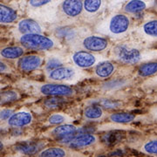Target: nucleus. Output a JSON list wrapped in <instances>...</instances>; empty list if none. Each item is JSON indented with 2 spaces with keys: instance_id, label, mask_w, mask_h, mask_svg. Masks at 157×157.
<instances>
[{
  "instance_id": "1",
  "label": "nucleus",
  "mask_w": 157,
  "mask_h": 157,
  "mask_svg": "<svg viewBox=\"0 0 157 157\" xmlns=\"http://www.w3.org/2000/svg\"><path fill=\"white\" fill-rule=\"evenodd\" d=\"M20 43L24 47L31 50L45 51L53 47V41L42 34H25L20 38Z\"/></svg>"
},
{
  "instance_id": "2",
  "label": "nucleus",
  "mask_w": 157,
  "mask_h": 157,
  "mask_svg": "<svg viewBox=\"0 0 157 157\" xmlns=\"http://www.w3.org/2000/svg\"><path fill=\"white\" fill-rule=\"evenodd\" d=\"M113 53L117 59L128 65H134L140 60V51L129 45H117L113 50Z\"/></svg>"
},
{
  "instance_id": "3",
  "label": "nucleus",
  "mask_w": 157,
  "mask_h": 157,
  "mask_svg": "<svg viewBox=\"0 0 157 157\" xmlns=\"http://www.w3.org/2000/svg\"><path fill=\"white\" fill-rule=\"evenodd\" d=\"M40 92L44 95H50L53 97L72 95L73 94V90L72 87L61 84L43 85L40 87Z\"/></svg>"
},
{
  "instance_id": "4",
  "label": "nucleus",
  "mask_w": 157,
  "mask_h": 157,
  "mask_svg": "<svg viewBox=\"0 0 157 157\" xmlns=\"http://www.w3.org/2000/svg\"><path fill=\"white\" fill-rule=\"evenodd\" d=\"M130 21L128 16L124 14L114 15L109 22V31L113 34H121L126 33L129 28Z\"/></svg>"
},
{
  "instance_id": "5",
  "label": "nucleus",
  "mask_w": 157,
  "mask_h": 157,
  "mask_svg": "<svg viewBox=\"0 0 157 157\" xmlns=\"http://www.w3.org/2000/svg\"><path fill=\"white\" fill-rule=\"evenodd\" d=\"M33 115L29 112L20 111L13 113V114L7 120V123L12 128H21L32 123Z\"/></svg>"
},
{
  "instance_id": "6",
  "label": "nucleus",
  "mask_w": 157,
  "mask_h": 157,
  "mask_svg": "<svg viewBox=\"0 0 157 157\" xmlns=\"http://www.w3.org/2000/svg\"><path fill=\"white\" fill-rule=\"evenodd\" d=\"M107 45V39L99 36H89L83 40V46L91 52H101L105 50Z\"/></svg>"
},
{
  "instance_id": "7",
  "label": "nucleus",
  "mask_w": 157,
  "mask_h": 157,
  "mask_svg": "<svg viewBox=\"0 0 157 157\" xmlns=\"http://www.w3.org/2000/svg\"><path fill=\"white\" fill-rule=\"evenodd\" d=\"M73 60L78 67L88 68L93 67L95 64L96 58L90 52L79 51L73 54Z\"/></svg>"
},
{
  "instance_id": "8",
  "label": "nucleus",
  "mask_w": 157,
  "mask_h": 157,
  "mask_svg": "<svg viewBox=\"0 0 157 157\" xmlns=\"http://www.w3.org/2000/svg\"><path fill=\"white\" fill-rule=\"evenodd\" d=\"M97 140L95 135L92 134H82L80 135H75L73 139L69 142V147L72 148H82L94 144Z\"/></svg>"
},
{
  "instance_id": "9",
  "label": "nucleus",
  "mask_w": 157,
  "mask_h": 157,
  "mask_svg": "<svg viewBox=\"0 0 157 157\" xmlns=\"http://www.w3.org/2000/svg\"><path fill=\"white\" fill-rule=\"evenodd\" d=\"M42 63L41 58L38 55H27L21 58L18 60V67L25 72H31L36 70Z\"/></svg>"
},
{
  "instance_id": "10",
  "label": "nucleus",
  "mask_w": 157,
  "mask_h": 157,
  "mask_svg": "<svg viewBox=\"0 0 157 157\" xmlns=\"http://www.w3.org/2000/svg\"><path fill=\"white\" fill-rule=\"evenodd\" d=\"M75 72L72 67H59L49 73V78L55 81H61V80H68L74 76Z\"/></svg>"
},
{
  "instance_id": "11",
  "label": "nucleus",
  "mask_w": 157,
  "mask_h": 157,
  "mask_svg": "<svg viewBox=\"0 0 157 157\" xmlns=\"http://www.w3.org/2000/svg\"><path fill=\"white\" fill-rule=\"evenodd\" d=\"M62 9L69 17H77L83 10V3L78 0H67L63 2Z\"/></svg>"
},
{
  "instance_id": "12",
  "label": "nucleus",
  "mask_w": 157,
  "mask_h": 157,
  "mask_svg": "<svg viewBox=\"0 0 157 157\" xmlns=\"http://www.w3.org/2000/svg\"><path fill=\"white\" fill-rule=\"evenodd\" d=\"M18 30L20 33L25 34H40L42 32L41 26L39 25V23L34 21L33 19L31 18H25L23 19L18 23Z\"/></svg>"
},
{
  "instance_id": "13",
  "label": "nucleus",
  "mask_w": 157,
  "mask_h": 157,
  "mask_svg": "<svg viewBox=\"0 0 157 157\" xmlns=\"http://www.w3.org/2000/svg\"><path fill=\"white\" fill-rule=\"evenodd\" d=\"M42 146L43 145L39 141H37V142L27 141V142H23V143H19V144L16 145L15 150L22 155H33L37 154L40 150Z\"/></svg>"
},
{
  "instance_id": "14",
  "label": "nucleus",
  "mask_w": 157,
  "mask_h": 157,
  "mask_svg": "<svg viewBox=\"0 0 157 157\" xmlns=\"http://www.w3.org/2000/svg\"><path fill=\"white\" fill-rule=\"evenodd\" d=\"M17 17V11L11 7L0 4V23L11 24L14 22Z\"/></svg>"
},
{
  "instance_id": "15",
  "label": "nucleus",
  "mask_w": 157,
  "mask_h": 157,
  "mask_svg": "<svg viewBox=\"0 0 157 157\" xmlns=\"http://www.w3.org/2000/svg\"><path fill=\"white\" fill-rule=\"evenodd\" d=\"M77 130H78L77 128L72 124H64V125L58 126L57 128L53 129L52 134L61 140V139H64L66 137L75 135Z\"/></svg>"
},
{
  "instance_id": "16",
  "label": "nucleus",
  "mask_w": 157,
  "mask_h": 157,
  "mask_svg": "<svg viewBox=\"0 0 157 157\" xmlns=\"http://www.w3.org/2000/svg\"><path fill=\"white\" fill-rule=\"evenodd\" d=\"M114 66L111 62L104 61L97 65L95 68V73L101 78H108L114 72Z\"/></svg>"
},
{
  "instance_id": "17",
  "label": "nucleus",
  "mask_w": 157,
  "mask_h": 157,
  "mask_svg": "<svg viewBox=\"0 0 157 157\" xmlns=\"http://www.w3.org/2000/svg\"><path fill=\"white\" fill-rule=\"evenodd\" d=\"M24 54V49L19 46H7L0 51V55L8 59H18Z\"/></svg>"
},
{
  "instance_id": "18",
  "label": "nucleus",
  "mask_w": 157,
  "mask_h": 157,
  "mask_svg": "<svg viewBox=\"0 0 157 157\" xmlns=\"http://www.w3.org/2000/svg\"><path fill=\"white\" fill-rule=\"evenodd\" d=\"M67 152L59 147H51L39 153V157H66Z\"/></svg>"
},
{
  "instance_id": "19",
  "label": "nucleus",
  "mask_w": 157,
  "mask_h": 157,
  "mask_svg": "<svg viewBox=\"0 0 157 157\" xmlns=\"http://www.w3.org/2000/svg\"><path fill=\"white\" fill-rule=\"evenodd\" d=\"M135 114L130 113H114L110 115V120L115 123H129L135 120Z\"/></svg>"
},
{
  "instance_id": "20",
  "label": "nucleus",
  "mask_w": 157,
  "mask_h": 157,
  "mask_svg": "<svg viewBox=\"0 0 157 157\" xmlns=\"http://www.w3.org/2000/svg\"><path fill=\"white\" fill-rule=\"evenodd\" d=\"M85 117L89 119V120H96L100 119L103 115V110L101 107L98 105L94 104L86 107L84 110Z\"/></svg>"
},
{
  "instance_id": "21",
  "label": "nucleus",
  "mask_w": 157,
  "mask_h": 157,
  "mask_svg": "<svg viewBox=\"0 0 157 157\" xmlns=\"http://www.w3.org/2000/svg\"><path fill=\"white\" fill-rule=\"evenodd\" d=\"M19 94L15 90H6L0 92V105H6L17 101Z\"/></svg>"
},
{
  "instance_id": "22",
  "label": "nucleus",
  "mask_w": 157,
  "mask_h": 157,
  "mask_svg": "<svg viewBox=\"0 0 157 157\" xmlns=\"http://www.w3.org/2000/svg\"><path fill=\"white\" fill-rule=\"evenodd\" d=\"M146 4L143 1H130L125 6V11L128 13H136L146 9Z\"/></svg>"
},
{
  "instance_id": "23",
  "label": "nucleus",
  "mask_w": 157,
  "mask_h": 157,
  "mask_svg": "<svg viewBox=\"0 0 157 157\" xmlns=\"http://www.w3.org/2000/svg\"><path fill=\"white\" fill-rule=\"evenodd\" d=\"M157 71V65L156 63L152 62V63H147L142 65L139 70H138V74L141 77H147L153 75L156 73Z\"/></svg>"
},
{
  "instance_id": "24",
  "label": "nucleus",
  "mask_w": 157,
  "mask_h": 157,
  "mask_svg": "<svg viewBox=\"0 0 157 157\" xmlns=\"http://www.w3.org/2000/svg\"><path fill=\"white\" fill-rule=\"evenodd\" d=\"M101 6V1L99 0H86L83 3V7L86 11L94 13L100 10Z\"/></svg>"
},
{
  "instance_id": "25",
  "label": "nucleus",
  "mask_w": 157,
  "mask_h": 157,
  "mask_svg": "<svg viewBox=\"0 0 157 157\" xmlns=\"http://www.w3.org/2000/svg\"><path fill=\"white\" fill-rule=\"evenodd\" d=\"M65 103V100L60 97H51L49 99H46L44 102L45 107L49 108H57L61 107Z\"/></svg>"
},
{
  "instance_id": "26",
  "label": "nucleus",
  "mask_w": 157,
  "mask_h": 157,
  "mask_svg": "<svg viewBox=\"0 0 157 157\" xmlns=\"http://www.w3.org/2000/svg\"><path fill=\"white\" fill-rule=\"evenodd\" d=\"M96 105H98L101 107H106V108H117L121 105V103L120 101L109 100V99H101L100 101H97Z\"/></svg>"
},
{
  "instance_id": "27",
  "label": "nucleus",
  "mask_w": 157,
  "mask_h": 157,
  "mask_svg": "<svg viewBox=\"0 0 157 157\" xmlns=\"http://www.w3.org/2000/svg\"><path fill=\"white\" fill-rule=\"evenodd\" d=\"M157 22L156 20H152L149 22L146 23L143 26V30L146 34L151 36V37H156L157 35Z\"/></svg>"
},
{
  "instance_id": "28",
  "label": "nucleus",
  "mask_w": 157,
  "mask_h": 157,
  "mask_svg": "<svg viewBox=\"0 0 157 157\" xmlns=\"http://www.w3.org/2000/svg\"><path fill=\"white\" fill-rule=\"evenodd\" d=\"M144 150L146 153L153 155H156L157 153V141L156 140H153L147 142L144 145Z\"/></svg>"
},
{
  "instance_id": "29",
  "label": "nucleus",
  "mask_w": 157,
  "mask_h": 157,
  "mask_svg": "<svg viewBox=\"0 0 157 157\" xmlns=\"http://www.w3.org/2000/svg\"><path fill=\"white\" fill-rule=\"evenodd\" d=\"M48 121H49V123L52 124V125H59V124H61L65 121V116L59 114V113H55V114L51 115L48 119Z\"/></svg>"
},
{
  "instance_id": "30",
  "label": "nucleus",
  "mask_w": 157,
  "mask_h": 157,
  "mask_svg": "<svg viewBox=\"0 0 157 157\" xmlns=\"http://www.w3.org/2000/svg\"><path fill=\"white\" fill-rule=\"evenodd\" d=\"M13 114L12 109H4L0 111V121H6L8 120Z\"/></svg>"
},
{
  "instance_id": "31",
  "label": "nucleus",
  "mask_w": 157,
  "mask_h": 157,
  "mask_svg": "<svg viewBox=\"0 0 157 157\" xmlns=\"http://www.w3.org/2000/svg\"><path fill=\"white\" fill-rule=\"evenodd\" d=\"M50 2L51 1H48V0H46V1H44V0H41V1H34V0H32V1H30V5L32 6H33V7H39V6H45V5L50 3Z\"/></svg>"
},
{
  "instance_id": "32",
  "label": "nucleus",
  "mask_w": 157,
  "mask_h": 157,
  "mask_svg": "<svg viewBox=\"0 0 157 157\" xmlns=\"http://www.w3.org/2000/svg\"><path fill=\"white\" fill-rule=\"evenodd\" d=\"M9 70L10 68L5 62L0 61V73H7Z\"/></svg>"
},
{
  "instance_id": "33",
  "label": "nucleus",
  "mask_w": 157,
  "mask_h": 157,
  "mask_svg": "<svg viewBox=\"0 0 157 157\" xmlns=\"http://www.w3.org/2000/svg\"><path fill=\"white\" fill-rule=\"evenodd\" d=\"M4 147H5V145H4L3 141H2V140H0V152L4 149Z\"/></svg>"
},
{
  "instance_id": "34",
  "label": "nucleus",
  "mask_w": 157,
  "mask_h": 157,
  "mask_svg": "<svg viewBox=\"0 0 157 157\" xmlns=\"http://www.w3.org/2000/svg\"><path fill=\"white\" fill-rule=\"evenodd\" d=\"M96 157H107V156H105V155H98V156H96Z\"/></svg>"
},
{
  "instance_id": "35",
  "label": "nucleus",
  "mask_w": 157,
  "mask_h": 157,
  "mask_svg": "<svg viewBox=\"0 0 157 157\" xmlns=\"http://www.w3.org/2000/svg\"><path fill=\"white\" fill-rule=\"evenodd\" d=\"M0 78H1V76H0Z\"/></svg>"
}]
</instances>
